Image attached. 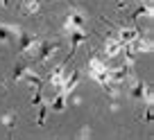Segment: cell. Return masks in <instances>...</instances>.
I'll use <instances>...</instances> for the list:
<instances>
[{
	"label": "cell",
	"instance_id": "obj_2",
	"mask_svg": "<svg viewBox=\"0 0 154 140\" xmlns=\"http://www.w3.org/2000/svg\"><path fill=\"white\" fill-rule=\"evenodd\" d=\"M122 48H125V45H122L118 39H109V41L104 43V54H106L109 59L120 57V54H122Z\"/></svg>",
	"mask_w": 154,
	"mask_h": 140
},
{
	"label": "cell",
	"instance_id": "obj_12",
	"mask_svg": "<svg viewBox=\"0 0 154 140\" xmlns=\"http://www.w3.org/2000/svg\"><path fill=\"white\" fill-rule=\"evenodd\" d=\"M25 70H27L25 66H18V68L14 70V79H20V77H23V73H25Z\"/></svg>",
	"mask_w": 154,
	"mask_h": 140
},
{
	"label": "cell",
	"instance_id": "obj_5",
	"mask_svg": "<svg viewBox=\"0 0 154 140\" xmlns=\"http://www.w3.org/2000/svg\"><path fill=\"white\" fill-rule=\"evenodd\" d=\"M63 77H66V75H63V66H57L52 73H50V86H52L54 91H61V86H63Z\"/></svg>",
	"mask_w": 154,
	"mask_h": 140
},
{
	"label": "cell",
	"instance_id": "obj_8",
	"mask_svg": "<svg viewBox=\"0 0 154 140\" xmlns=\"http://www.w3.org/2000/svg\"><path fill=\"white\" fill-rule=\"evenodd\" d=\"M66 100H68V95L66 93H61V91H57V95L52 97V111H57V113H61L63 109H66Z\"/></svg>",
	"mask_w": 154,
	"mask_h": 140
},
{
	"label": "cell",
	"instance_id": "obj_10",
	"mask_svg": "<svg viewBox=\"0 0 154 140\" xmlns=\"http://www.w3.org/2000/svg\"><path fill=\"white\" fill-rule=\"evenodd\" d=\"M38 0H23V5H20V11H23L25 16H34L38 11Z\"/></svg>",
	"mask_w": 154,
	"mask_h": 140
},
{
	"label": "cell",
	"instance_id": "obj_7",
	"mask_svg": "<svg viewBox=\"0 0 154 140\" xmlns=\"http://www.w3.org/2000/svg\"><path fill=\"white\" fill-rule=\"evenodd\" d=\"M138 36V29H134V27H122L120 32H118V41H120L122 45H127V43H131V41Z\"/></svg>",
	"mask_w": 154,
	"mask_h": 140
},
{
	"label": "cell",
	"instance_id": "obj_4",
	"mask_svg": "<svg viewBox=\"0 0 154 140\" xmlns=\"http://www.w3.org/2000/svg\"><path fill=\"white\" fill-rule=\"evenodd\" d=\"M79 77H82V75L77 73V70H72V75H70V77H63V86H61V93L70 95V93L77 88V84H79Z\"/></svg>",
	"mask_w": 154,
	"mask_h": 140
},
{
	"label": "cell",
	"instance_id": "obj_9",
	"mask_svg": "<svg viewBox=\"0 0 154 140\" xmlns=\"http://www.w3.org/2000/svg\"><path fill=\"white\" fill-rule=\"evenodd\" d=\"M20 79H23V82L27 84V86H34V88H41V77H38L36 73H32V70H29V68H27V70H25V73H23V77H20Z\"/></svg>",
	"mask_w": 154,
	"mask_h": 140
},
{
	"label": "cell",
	"instance_id": "obj_6",
	"mask_svg": "<svg viewBox=\"0 0 154 140\" xmlns=\"http://www.w3.org/2000/svg\"><path fill=\"white\" fill-rule=\"evenodd\" d=\"M86 39L88 34H84V29H70V50H77Z\"/></svg>",
	"mask_w": 154,
	"mask_h": 140
},
{
	"label": "cell",
	"instance_id": "obj_1",
	"mask_svg": "<svg viewBox=\"0 0 154 140\" xmlns=\"http://www.w3.org/2000/svg\"><path fill=\"white\" fill-rule=\"evenodd\" d=\"M59 50L57 43H52V41H38V48H36V61H48L50 57H54Z\"/></svg>",
	"mask_w": 154,
	"mask_h": 140
},
{
	"label": "cell",
	"instance_id": "obj_15",
	"mask_svg": "<svg viewBox=\"0 0 154 140\" xmlns=\"http://www.w3.org/2000/svg\"><path fill=\"white\" fill-rule=\"evenodd\" d=\"M140 2H149V0H140Z\"/></svg>",
	"mask_w": 154,
	"mask_h": 140
},
{
	"label": "cell",
	"instance_id": "obj_13",
	"mask_svg": "<svg viewBox=\"0 0 154 140\" xmlns=\"http://www.w3.org/2000/svg\"><path fill=\"white\" fill-rule=\"evenodd\" d=\"M14 122H16V115H14V113H7V115H5V124H7V127H11Z\"/></svg>",
	"mask_w": 154,
	"mask_h": 140
},
{
	"label": "cell",
	"instance_id": "obj_11",
	"mask_svg": "<svg viewBox=\"0 0 154 140\" xmlns=\"http://www.w3.org/2000/svg\"><path fill=\"white\" fill-rule=\"evenodd\" d=\"M16 32H18V29L9 27V25H0V43H9L16 36Z\"/></svg>",
	"mask_w": 154,
	"mask_h": 140
},
{
	"label": "cell",
	"instance_id": "obj_14",
	"mask_svg": "<svg viewBox=\"0 0 154 140\" xmlns=\"http://www.w3.org/2000/svg\"><path fill=\"white\" fill-rule=\"evenodd\" d=\"M45 111H48V109H45V104H41V113H38V124H43V122H45Z\"/></svg>",
	"mask_w": 154,
	"mask_h": 140
},
{
	"label": "cell",
	"instance_id": "obj_3",
	"mask_svg": "<svg viewBox=\"0 0 154 140\" xmlns=\"http://www.w3.org/2000/svg\"><path fill=\"white\" fill-rule=\"evenodd\" d=\"M68 29H84V25H86V18H84V14H79V11H70L68 14Z\"/></svg>",
	"mask_w": 154,
	"mask_h": 140
}]
</instances>
